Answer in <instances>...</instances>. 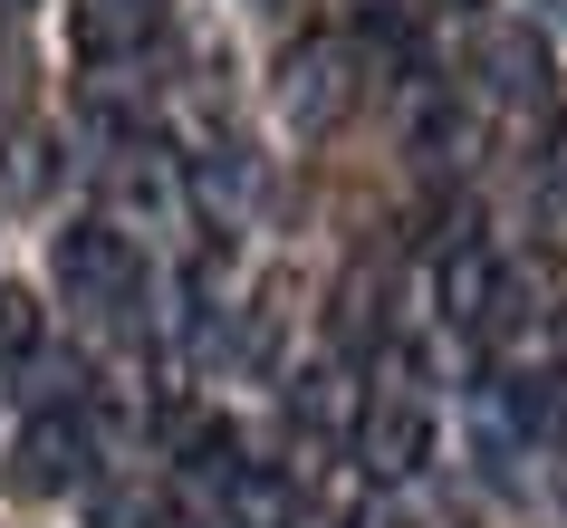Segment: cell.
<instances>
[{"label": "cell", "mask_w": 567, "mask_h": 528, "mask_svg": "<svg viewBox=\"0 0 567 528\" xmlns=\"http://www.w3.org/2000/svg\"><path fill=\"white\" fill-rule=\"evenodd\" d=\"M357 77H365V59H357V39H299L289 59H279V77H269V96H279V125L299 135V145H318V135H337L347 125V106H357Z\"/></svg>", "instance_id": "cell-1"}, {"label": "cell", "mask_w": 567, "mask_h": 528, "mask_svg": "<svg viewBox=\"0 0 567 528\" xmlns=\"http://www.w3.org/2000/svg\"><path fill=\"white\" fill-rule=\"evenodd\" d=\"M49 269H59L68 308H96V318H116V308L145 298V250H135L116 221H68L59 250H49Z\"/></svg>", "instance_id": "cell-2"}, {"label": "cell", "mask_w": 567, "mask_h": 528, "mask_svg": "<svg viewBox=\"0 0 567 528\" xmlns=\"http://www.w3.org/2000/svg\"><path fill=\"white\" fill-rule=\"evenodd\" d=\"M87 462H96V423L68 413V404H49V413H30V433L10 442V490L68 499L78 480H87Z\"/></svg>", "instance_id": "cell-3"}, {"label": "cell", "mask_w": 567, "mask_h": 528, "mask_svg": "<svg viewBox=\"0 0 567 528\" xmlns=\"http://www.w3.org/2000/svg\"><path fill=\"white\" fill-rule=\"evenodd\" d=\"M357 462L375 470V480L423 470V462H433V413H423L414 394H375V404L357 413Z\"/></svg>", "instance_id": "cell-4"}, {"label": "cell", "mask_w": 567, "mask_h": 528, "mask_svg": "<svg viewBox=\"0 0 567 528\" xmlns=\"http://www.w3.org/2000/svg\"><path fill=\"white\" fill-rule=\"evenodd\" d=\"M78 49L87 59H135L154 30H164V0H78Z\"/></svg>", "instance_id": "cell-5"}, {"label": "cell", "mask_w": 567, "mask_h": 528, "mask_svg": "<svg viewBox=\"0 0 567 528\" xmlns=\"http://www.w3.org/2000/svg\"><path fill=\"white\" fill-rule=\"evenodd\" d=\"M472 68H481V87H491V96H548V49H538L529 30H491L472 49Z\"/></svg>", "instance_id": "cell-6"}, {"label": "cell", "mask_w": 567, "mask_h": 528, "mask_svg": "<svg viewBox=\"0 0 567 528\" xmlns=\"http://www.w3.org/2000/svg\"><path fill=\"white\" fill-rule=\"evenodd\" d=\"M49 183H59V145H49V135H10V145H0V193H10V203H39Z\"/></svg>", "instance_id": "cell-7"}, {"label": "cell", "mask_w": 567, "mask_h": 528, "mask_svg": "<svg viewBox=\"0 0 567 528\" xmlns=\"http://www.w3.org/2000/svg\"><path fill=\"white\" fill-rule=\"evenodd\" d=\"M231 509L250 528H299V490H289L279 470H231Z\"/></svg>", "instance_id": "cell-8"}, {"label": "cell", "mask_w": 567, "mask_h": 528, "mask_svg": "<svg viewBox=\"0 0 567 528\" xmlns=\"http://www.w3.org/2000/svg\"><path fill=\"white\" fill-rule=\"evenodd\" d=\"M414 154H423V164H462V154H472V106L433 96V106L414 116Z\"/></svg>", "instance_id": "cell-9"}, {"label": "cell", "mask_w": 567, "mask_h": 528, "mask_svg": "<svg viewBox=\"0 0 567 528\" xmlns=\"http://www.w3.org/2000/svg\"><path fill=\"white\" fill-rule=\"evenodd\" d=\"M30 346H39V298L0 289V355H30Z\"/></svg>", "instance_id": "cell-10"}, {"label": "cell", "mask_w": 567, "mask_h": 528, "mask_svg": "<svg viewBox=\"0 0 567 528\" xmlns=\"http://www.w3.org/2000/svg\"><path fill=\"white\" fill-rule=\"evenodd\" d=\"M357 528H414V519H404V509H365Z\"/></svg>", "instance_id": "cell-11"}, {"label": "cell", "mask_w": 567, "mask_h": 528, "mask_svg": "<svg viewBox=\"0 0 567 528\" xmlns=\"http://www.w3.org/2000/svg\"><path fill=\"white\" fill-rule=\"evenodd\" d=\"M433 10H481V0H433Z\"/></svg>", "instance_id": "cell-12"}]
</instances>
